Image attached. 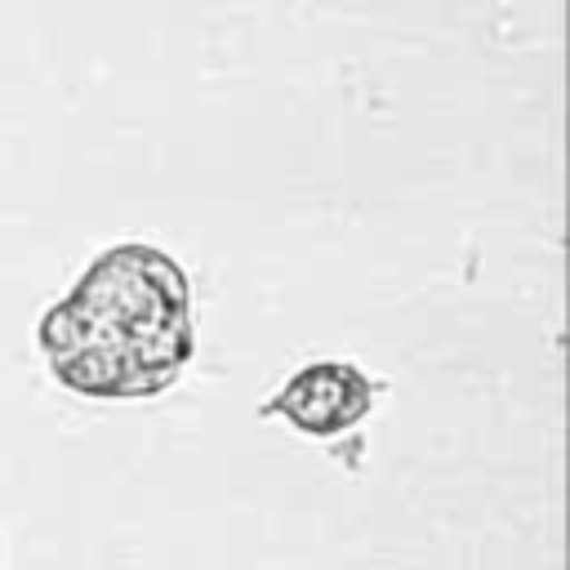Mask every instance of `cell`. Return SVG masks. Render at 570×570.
<instances>
[{
  "label": "cell",
  "instance_id": "cell-1",
  "mask_svg": "<svg viewBox=\"0 0 570 570\" xmlns=\"http://www.w3.org/2000/svg\"><path fill=\"white\" fill-rule=\"evenodd\" d=\"M49 374L89 401H142L178 383L196 352L191 281L160 245L125 240L36 325Z\"/></svg>",
  "mask_w": 570,
  "mask_h": 570
},
{
  "label": "cell",
  "instance_id": "cell-3",
  "mask_svg": "<svg viewBox=\"0 0 570 570\" xmlns=\"http://www.w3.org/2000/svg\"><path fill=\"white\" fill-rule=\"evenodd\" d=\"M0 557H4V548H0Z\"/></svg>",
  "mask_w": 570,
  "mask_h": 570
},
{
  "label": "cell",
  "instance_id": "cell-2",
  "mask_svg": "<svg viewBox=\"0 0 570 570\" xmlns=\"http://www.w3.org/2000/svg\"><path fill=\"white\" fill-rule=\"evenodd\" d=\"M374 379H365L352 361H312L289 374L258 414H281L303 436H338L365 423V414L374 410Z\"/></svg>",
  "mask_w": 570,
  "mask_h": 570
}]
</instances>
